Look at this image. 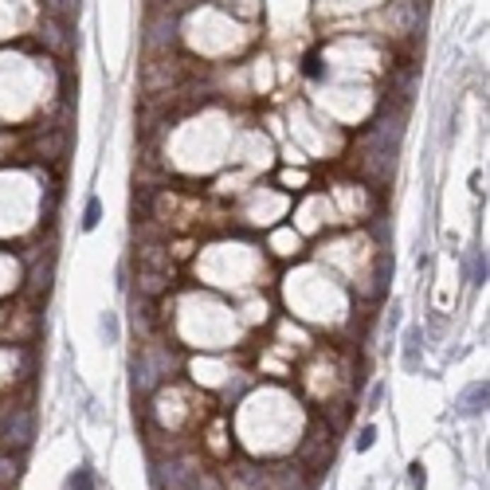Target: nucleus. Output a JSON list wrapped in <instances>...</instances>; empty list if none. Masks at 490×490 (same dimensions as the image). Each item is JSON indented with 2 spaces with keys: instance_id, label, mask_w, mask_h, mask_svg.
Listing matches in <instances>:
<instances>
[{
  "instance_id": "1",
  "label": "nucleus",
  "mask_w": 490,
  "mask_h": 490,
  "mask_svg": "<svg viewBox=\"0 0 490 490\" xmlns=\"http://www.w3.org/2000/svg\"><path fill=\"white\" fill-rule=\"evenodd\" d=\"M35 435V423H32V412H12L8 420L0 423V440L12 443V448H28Z\"/></svg>"
},
{
  "instance_id": "2",
  "label": "nucleus",
  "mask_w": 490,
  "mask_h": 490,
  "mask_svg": "<svg viewBox=\"0 0 490 490\" xmlns=\"http://www.w3.org/2000/svg\"><path fill=\"white\" fill-rule=\"evenodd\" d=\"M482 408H486V380H474L471 389L459 397V416H482Z\"/></svg>"
},
{
  "instance_id": "3",
  "label": "nucleus",
  "mask_w": 490,
  "mask_h": 490,
  "mask_svg": "<svg viewBox=\"0 0 490 490\" xmlns=\"http://www.w3.org/2000/svg\"><path fill=\"white\" fill-rule=\"evenodd\" d=\"M98 220H102V204H98V196H91V200H86V212H83V228L94 232Z\"/></svg>"
},
{
  "instance_id": "4",
  "label": "nucleus",
  "mask_w": 490,
  "mask_h": 490,
  "mask_svg": "<svg viewBox=\"0 0 490 490\" xmlns=\"http://www.w3.org/2000/svg\"><path fill=\"white\" fill-rule=\"evenodd\" d=\"M404 365L408 369H420V357H416V346H420V330H408V338H404Z\"/></svg>"
},
{
  "instance_id": "5",
  "label": "nucleus",
  "mask_w": 490,
  "mask_h": 490,
  "mask_svg": "<svg viewBox=\"0 0 490 490\" xmlns=\"http://www.w3.org/2000/svg\"><path fill=\"white\" fill-rule=\"evenodd\" d=\"M71 490H94V474H91V467H79V471L71 474Z\"/></svg>"
},
{
  "instance_id": "6",
  "label": "nucleus",
  "mask_w": 490,
  "mask_h": 490,
  "mask_svg": "<svg viewBox=\"0 0 490 490\" xmlns=\"http://www.w3.org/2000/svg\"><path fill=\"white\" fill-rule=\"evenodd\" d=\"M102 338H106V346L118 341V318L114 314H102Z\"/></svg>"
},
{
  "instance_id": "7",
  "label": "nucleus",
  "mask_w": 490,
  "mask_h": 490,
  "mask_svg": "<svg viewBox=\"0 0 490 490\" xmlns=\"http://www.w3.org/2000/svg\"><path fill=\"white\" fill-rule=\"evenodd\" d=\"M372 443H377V428L369 423V428H361V435H357V451H369Z\"/></svg>"
},
{
  "instance_id": "8",
  "label": "nucleus",
  "mask_w": 490,
  "mask_h": 490,
  "mask_svg": "<svg viewBox=\"0 0 490 490\" xmlns=\"http://www.w3.org/2000/svg\"><path fill=\"white\" fill-rule=\"evenodd\" d=\"M408 479H412V486H416V490H423V486H428V474H423V463H412V467H408Z\"/></svg>"
},
{
  "instance_id": "9",
  "label": "nucleus",
  "mask_w": 490,
  "mask_h": 490,
  "mask_svg": "<svg viewBox=\"0 0 490 490\" xmlns=\"http://www.w3.org/2000/svg\"><path fill=\"white\" fill-rule=\"evenodd\" d=\"M474 283H486V255L474 259Z\"/></svg>"
}]
</instances>
